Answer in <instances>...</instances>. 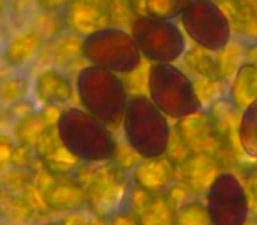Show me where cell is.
<instances>
[{
    "mask_svg": "<svg viewBox=\"0 0 257 225\" xmlns=\"http://www.w3.org/2000/svg\"><path fill=\"white\" fill-rule=\"evenodd\" d=\"M55 127L64 148L81 164L116 160L120 146L113 130L81 107H64Z\"/></svg>",
    "mask_w": 257,
    "mask_h": 225,
    "instance_id": "1",
    "label": "cell"
},
{
    "mask_svg": "<svg viewBox=\"0 0 257 225\" xmlns=\"http://www.w3.org/2000/svg\"><path fill=\"white\" fill-rule=\"evenodd\" d=\"M74 88L83 111L102 122L111 130L121 129L131 95L120 76L93 65H86L78 71Z\"/></svg>",
    "mask_w": 257,
    "mask_h": 225,
    "instance_id": "2",
    "label": "cell"
},
{
    "mask_svg": "<svg viewBox=\"0 0 257 225\" xmlns=\"http://www.w3.org/2000/svg\"><path fill=\"white\" fill-rule=\"evenodd\" d=\"M121 130L125 143L140 158L164 157L173 137L169 118L143 93L128 97Z\"/></svg>",
    "mask_w": 257,
    "mask_h": 225,
    "instance_id": "3",
    "label": "cell"
},
{
    "mask_svg": "<svg viewBox=\"0 0 257 225\" xmlns=\"http://www.w3.org/2000/svg\"><path fill=\"white\" fill-rule=\"evenodd\" d=\"M148 99L169 120H183L203 111L194 79L176 64H150L147 78Z\"/></svg>",
    "mask_w": 257,
    "mask_h": 225,
    "instance_id": "4",
    "label": "cell"
},
{
    "mask_svg": "<svg viewBox=\"0 0 257 225\" xmlns=\"http://www.w3.org/2000/svg\"><path fill=\"white\" fill-rule=\"evenodd\" d=\"M133 186L131 169L116 160L97 164L85 183L86 211L100 220H111L116 213L127 209Z\"/></svg>",
    "mask_w": 257,
    "mask_h": 225,
    "instance_id": "5",
    "label": "cell"
},
{
    "mask_svg": "<svg viewBox=\"0 0 257 225\" xmlns=\"http://www.w3.org/2000/svg\"><path fill=\"white\" fill-rule=\"evenodd\" d=\"M79 53L88 65L118 76L133 74L143 60L131 32L118 27H107L83 37Z\"/></svg>",
    "mask_w": 257,
    "mask_h": 225,
    "instance_id": "6",
    "label": "cell"
},
{
    "mask_svg": "<svg viewBox=\"0 0 257 225\" xmlns=\"http://www.w3.org/2000/svg\"><path fill=\"white\" fill-rule=\"evenodd\" d=\"M187 39L210 53H220L232 43V27L215 0H190L178 16Z\"/></svg>",
    "mask_w": 257,
    "mask_h": 225,
    "instance_id": "7",
    "label": "cell"
},
{
    "mask_svg": "<svg viewBox=\"0 0 257 225\" xmlns=\"http://www.w3.org/2000/svg\"><path fill=\"white\" fill-rule=\"evenodd\" d=\"M131 36L141 58L150 64H176L187 51V37L175 20L138 16L131 22Z\"/></svg>",
    "mask_w": 257,
    "mask_h": 225,
    "instance_id": "8",
    "label": "cell"
},
{
    "mask_svg": "<svg viewBox=\"0 0 257 225\" xmlns=\"http://www.w3.org/2000/svg\"><path fill=\"white\" fill-rule=\"evenodd\" d=\"M206 209L213 225H246L250 220L245 185L232 171H222L206 192Z\"/></svg>",
    "mask_w": 257,
    "mask_h": 225,
    "instance_id": "9",
    "label": "cell"
},
{
    "mask_svg": "<svg viewBox=\"0 0 257 225\" xmlns=\"http://www.w3.org/2000/svg\"><path fill=\"white\" fill-rule=\"evenodd\" d=\"M173 134L187 148V151L211 155L220 164L224 162V158L231 155L232 141L220 134V130L211 122L206 109L178 120L173 129Z\"/></svg>",
    "mask_w": 257,
    "mask_h": 225,
    "instance_id": "10",
    "label": "cell"
},
{
    "mask_svg": "<svg viewBox=\"0 0 257 225\" xmlns=\"http://www.w3.org/2000/svg\"><path fill=\"white\" fill-rule=\"evenodd\" d=\"M34 185L43 206L51 213L72 214L86 211L85 183L76 176H55L41 169Z\"/></svg>",
    "mask_w": 257,
    "mask_h": 225,
    "instance_id": "11",
    "label": "cell"
},
{
    "mask_svg": "<svg viewBox=\"0 0 257 225\" xmlns=\"http://www.w3.org/2000/svg\"><path fill=\"white\" fill-rule=\"evenodd\" d=\"M60 18L65 32L83 39L97 30L113 27L114 0H69Z\"/></svg>",
    "mask_w": 257,
    "mask_h": 225,
    "instance_id": "12",
    "label": "cell"
},
{
    "mask_svg": "<svg viewBox=\"0 0 257 225\" xmlns=\"http://www.w3.org/2000/svg\"><path fill=\"white\" fill-rule=\"evenodd\" d=\"M222 171V164L215 157L189 151L176 164V181L185 186L194 197H201L206 195L208 188Z\"/></svg>",
    "mask_w": 257,
    "mask_h": 225,
    "instance_id": "13",
    "label": "cell"
},
{
    "mask_svg": "<svg viewBox=\"0 0 257 225\" xmlns=\"http://www.w3.org/2000/svg\"><path fill=\"white\" fill-rule=\"evenodd\" d=\"M34 151H36L41 169L55 176H74V172L81 165V162L72 157L60 143L55 125L46 127V130L34 144Z\"/></svg>",
    "mask_w": 257,
    "mask_h": 225,
    "instance_id": "14",
    "label": "cell"
},
{
    "mask_svg": "<svg viewBox=\"0 0 257 225\" xmlns=\"http://www.w3.org/2000/svg\"><path fill=\"white\" fill-rule=\"evenodd\" d=\"M136 188L147 193H164L176 181V165L169 157L140 158L131 169Z\"/></svg>",
    "mask_w": 257,
    "mask_h": 225,
    "instance_id": "15",
    "label": "cell"
},
{
    "mask_svg": "<svg viewBox=\"0 0 257 225\" xmlns=\"http://www.w3.org/2000/svg\"><path fill=\"white\" fill-rule=\"evenodd\" d=\"M32 93L41 106L67 107L76 97V88L72 79L62 69L48 67L32 81Z\"/></svg>",
    "mask_w": 257,
    "mask_h": 225,
    "instance_id": "16",
    "label": "cell"
},
{
    "mask_svg": "<svg viewBox=\"0 0 257 225\" xmlns=\"http://www.w3.org/2000/svg\"><path fill=\"white\" fill-rule=\"evenodd\" d=\"M140 195L134 197L131 192L127 204V209L134 213L138 225H175L176 211L162 193H147L140 190Z\"/></svg>",
    "mask_w": 257,
    "mask_h": 225,
    "instance_id": "17",
    "label": "cell"
},
{
    "mask_svg": "<svg viewBox=\"0 0 257 225\" xmlns=\"http://www.w3.org/2000/svg\"><path fill=\"white\" fill-rule=\"evenodd\" d=\"M44 41L32 27L16 30L2 43V55H4V65L9 69L27 67L34 58L39 55Z\"/></svg>",
    "mask_w": 257,
    "mask_h": 225,
    "instance_id": "18",
    "label": "cell"
},
{
    "mask_svg": "<svg viewBox=\"0 0 257 225\" xmlns=\"http://www.w3.org/2000/svg\"><path fill=\"white\" fill-rule=\"evenodd\" d=\"M227 15L232 36L243 44L257 43V0H215Z\"/></svg>",
    "mask_w": 257,
    "mask_h": 225,
    "instance_id": "19",
    "label": "cell"
},
{
    "mask_svg": "<svg viewBox=\"0 0 257 225\" xmlns=\"http://www.w3.org/2000/svg\"><path fill=\"white\" fill-rule=\"evenodd\" d=\"M227 85L225 97L234 106V109L241 113L245 107L257 100V64L243 62Z\"/></svg>",
    "mask_w": 257,
    "mask_h": 225,
    "instance_id": "20",
    "label": "cell"
},
{
    "mask_svg": "<svg viewBox=\"0 0 257 225\" xmlns=\"http://www.w3.org/2000/svg\"><path fill=\"white\" fill-rule=\"evenodd\" d=\"M36 207L23 193L0 186V221L4 225H32Z\"/></svg>",
    "mask_w": 257,
    "mask_h": 225,
    "instance_id": "21",
    "label": "cell"
},
{
    "mask_svg": "<svg viewBox=\"0 0 257 225\" xmlns=\"http://www.w3.org/2000/svg\"><path fill=\"white\" fill-rule=\"evenodd\" d=\"M183 64L190 74L196 76V79H213V81H224L220 74V65L215 53L206 50H201L197 46L187 48L183 53ZM225 83V81H224Z\"/></svg>",
    "mask_w": 257,
    "mask_h": 225,
    "instance_id": "22",
    "label": "cell"
},
{
    "mask_svg": "<svg viewBox=\"0 0 257 225\" xmlns=\"http://www.w3.org/2000/svg\"><path fill=\"white\" fill-rule=\"evenodd\" d=\"M236 139L243 153L257 160V100L241 111L236 127Z\"/></svg>",
    "mask_w": 257,
    "mask_h": 225,
    "instance_id": "23",
    "label": "cell"
},
{
    "mask_svg": "<svg viewBox=\"0 0 257 225\" xmlns=\"http://www.w3.org/2000/svg\"><path fill=\"white\" fill-rule=\"evenodd\" d=\"M46 122L43 120L41 113L37 111L36 115L27 116V118L16 120L13 123V139L16 141V144L20 146H30L34 148V144L37 143V139L41 137V134L46 130Z\"/></svg>",
    "mask_w": 257,
    "mask_h": 225,
    "instance_id": "24",
    "label": "cell"
},
{
    "mask_svg": "<svg viewBox=\"0 0 257 225\" xmlns=\"http://www.w3.org/2000/svg\"><path fill=\"white\" fill-rule=\"evenodd\" d=\"M32 92V81L27 74L8 76L0 81V104L4 107L13 106L22 99H27Z\"/></svg>",
    "mask_w": 257,
    "mask_h": 225,
    "instance_id": "25",
    "label": "cell"
},
{
    "mask_svg": "<svg viewBox=\"0 0 257 225\" xmlns=\"http://www.w3.org/2000/svg\"><path fill=\"white\" fill-rule=\"evenodd\" d=\"M175 225H213V221L203 200L190 199L176 209Z\"/></svg>",
    "mask_w": 257,
    "mask_h": 225,
    "instance_id": "26",
    "label": "cell"
},
{
    "mask_svg": "<svg viewBox=\"0 0 257 225\" xmlns=\"http://www.w3.org/2000/svg\"><path fill=\"white\" fill-rule=\"evenodd\" d=\"M190 0H143L145 16L159 20H178Z\"/></svg>",
    "mask_w": 257,
    "mask_h": 225,
    "instance_id": "27",
    "label": "cell"
},
{
    "mask_svg": "<svg viewBox=\"0 0 257 225\" xmlns=\"http://www.w3.org/2000/svg\"><path fill=\"white\" fill-rule=\"evenodd\" d=\"M16 151V141L11 134L0 132V176H4L13 167V157Z\"/></svg>",
    "mask_w": 257,
    "mask_h": 225,
    "instance_id": "28",
    "label": "cell"
},
{
    "mask_svg": "<svg viewBox=\"0 0 257 225\" xmlns=\"http://www.w3.org/2000/svg\"><path fill=\"white\" fill-rule=\"evenodd\" d=\"M243 185H245L246 199H248V211L250 218L257 221V167H252L243 176Z\"/></svg>",
    "mask_w": 257,
    "mask_h": 225,
    "instance_id": "29",
    "label": "cell"
},
{
    "mask_svg": "<svg viewBox=\"0 0 257 225\" xmlns=\"http://www.w3.org/2000/svg\"><path fill=\"white\" fill-rule=\"evenodd\" d=\"M37 100L30 99V97H27V99H22L18 100V102H15L13 106H9V113H11L13 120H22V118H27V116H32L36 115L37 111H39V107H37Z\"/></svg>",
    "mask_w": 257,
    "mask_h": 225,
    "instance_id": "30",
    "label": "cell"
},
{
    "mask_svg": "<svg viewBox=\"0 0 257 225\" xmlns=\"http://www.w3.org/2000/svg\"><path fill=\"white\" fill-rule=\"evenodd\" d=\"M69 0H34V4L39 11L43 13H55V15H60L64 11V8L67 6Z\"/></svg>",
    "mask_w": 257,
    "mask_h": 225,
    "instance_id": "31",
    "label": "cell"
},
{
    "mask_svg": "<svg viewBox=\"0 0 257 225\" xmlns=\"http://www.w3.org/2000/svg\"><path fill=\"white\" fill-rule=\"evenodd\" d=\"M107 221H109V225H138L134 213H131L128 209L120 211V213H116L111 220H107Z\"/></svg>",
    "mask_w": 257,
    "mask_h": 225,
    "instance_id": "32",
    "label": "cell"
},
{
    "mask_svg": "<svg viewBox=\"0 0 257 225\" xmlns=\"http://www.w3.org/2000/svg\"><path fill=\"white\" fill-rule=\"evenodd\" d=\"M13 123L15 120H13L9 109L2 106L0 107V132H6V129H13Z\"/></svg>",
    "mask_w": 257,
    "mask_h": 225,
    "instance_id": "33",
    "label": "cell"
},
{
    "mask_svg": "<svg viewBox=\"0 0 257 225\" xmlns=\"http://www.w3.org/2000/svg\"><path fill=\"white\" fill-rule=\"evenodd\" d=\"M9 4H11V0H0V15H4V13H8Z\"/></svg>",
    "mask_w": 257,
    "mask_h": 225,
    "instance_id": "34",
    "label": "cell"
},
{
    "mask_svg": "<svg viewBox=\"0 0 257 225\" xmlns=\"http://www.w3.org/2000/svg\"><path fill=\"white\" fill-rule=\"evenodd\" d=\"M4 65V55H2V46H0V67Z\"/></svg>",
    "mask_w": 257,
    "mask_h": 225,
    "instance_id": "35",
    "label": "cell"
},
{
    "mask_svg": "<svg viewBox=\"0 0 257 225\" xmlns=\"http://www.w3.org/2000/svg\"><path fill=\"white\" fill-rule=\"evenodd\" d=\"M41 225H62V223H58V221H46V223H41Z\"/></svg>",
    "mask_w": 257,
    "mask_h": 225,
    "instance_id": "36",
    "label": "cell"
},
{
    "mask_svg": "<svg viewBox=\"0 0 257 225\" xmlns=\"http://www.w3.org/2000/svg\"><path fill=\"white\" fill-rule=\"evenodd\" d=\"M252 221H253V223H252V225H257V221H255V220H252Z\"/></svg>",
    "mask_w": 257,
    "mask_h": 225,
    "instance_id": "37",
    "label": "cell"
}]
</instances>
